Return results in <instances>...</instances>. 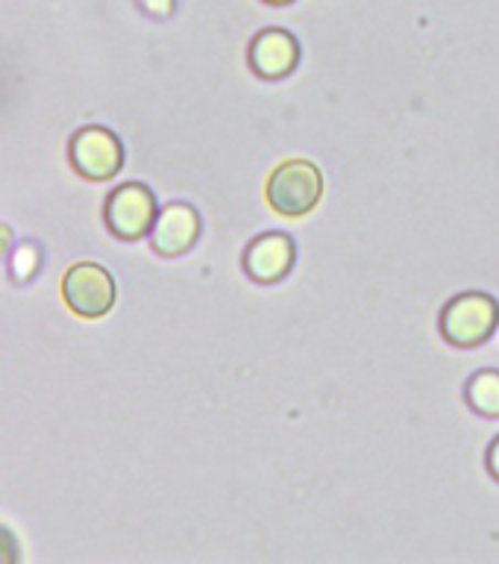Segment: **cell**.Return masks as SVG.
I'll return each instance as SVG.
<instances>
[{
    "label": "cell",
    "instance_id": "obj_9",
    "mask_svg": "<svg viewBox=\"0 0 499 564\" xmlns=\"http://www.w3.org/2000/svg\"><path fill=\"white\" fill-rule=\"evenodd\" d=\"M467 403L485 417H499V370H479L470 377Z\"/></svg>",
    "mask_w": 499,
    "mask_h": 564
},
{
    "label": "cell",
    "instance_id": "obj_13",
    "mask_svg": "<svg viewBox=\"0 0 499 564\" xmlns=\"http://www.w3.org/2000/svg\"><path fill=\"white\" fill-rule=\"evenodd\" d=\"M264 3H271V7H289L294 0H264Z\"/></svg>",
    "mask_w": 499,
    "mask_h": 564
},
{
    "label": "cell",
    "instance_id": "obj_12",
    "mask_svg": "<svg viewBox=\"0 0 499 564\" xmlns=\"http://www.w3.org/2000/svg\"><path fill=\"white\" fill-rule=\"evenodd\" d=\"M488 470H491V476L499 482V435L491 441V447H488Z\"/></svg>",
    "mask_w": 499,
    "mask_h": 564
},
{
    "label": "cell",
    "instance_id": "obj_11",
    "mask_svg": "<svg viewBox=\"0 0 499 564\" xmlns=\"http://www.w3.org/2000/svg\"><path fill=\"white\" fill-rule=\"evenodd\" d=\"M139 3H141V9H144V12L153 18H167L176 7V0H139Z\"/></svg>",
    "mask_w": 499,
    "mask_h": 564
},
{
    "label": "cell",
    "instance_id": "obj_10",
    "mask_svg": "<svg viewBox=\"0 0 499 564\" xmlns=\"http://www.w3.org/2000/svg\"><path fill=\"white\" fill-rule=\"evenodd\" d=\"M12 276L18 282L33 280V273L39 271V264H42V250L33 245V241H24V245L18 247L15 253H12Z\"/></svg>",
    "mask_w": 499,
    "mask_h": 564
},
{
    "label": "cell",
    "instance_id": "obj_4",
    "mask_svg": "<svg viewBox=\"0 0 499 564\" xmlns=\"http://www.w3.org/2000/svg\"><path fill=\"white\" fill-rule=\"evenodd\" d=\"M104 215L112 236L123 238V241H135V238L148 236L156 224V194L150 192L148 185L123 183L106 197Z\"/></svg>",
    "mask_w": 499,
    "mask_h": 564
},
{
    "label": "cell",
    "instance_id": "obj_1",
    "mask_svg": "<svg viewBox=\"0 0 499 564\" xmlns=\"http://www.w3.org/2000/svg\"><path fill=\"white\" fill-rule=\"evenodd\" d=\"M324 197V174L308 159H285L264 183V200L282 218H303Z\"/></svg>",
    "mask_w": 499,
    "mask_h": 564
},
{
    "label": "cell",
    "instance_id": "obj_8",
    "mask_svg": "<svg viewBox=\"0 0 499 564\" xmlns=\"http://www.w3.org/2000/svg\"><path fill=\"white\" fill-rule=\"evenodd\" d=\"M250 68L262 79H285L300 62V42L282 26H268L250 42Z\"/></svg>",
    "mask_w": 499,
    "mask_h": 564
},
{
    "label": "cell",
    "instance_id": "obj_7",
    "mask_svg": "<svg viewBox=\"0 0 499 564\" xmlns=\"http://www.w3.org/2000/svg\"><path fill=\"white\" fill-rule=\"evenodd\" d=\"M197 238H200V215L188 203H167L150 229V245L165 259L188 253Z\"/></svg>",
    "mask_w": 499,
    "mask_h": 564
},
{
    "label": "cell",
    "instance_id": "obj_5",
    "mask_svg": "<svg viewBox=\"0 0 499 564\" xmlns=\"http://www.w3.org/2000/svg\"><path fill=\"white\" fill-rule=\"evenodd\" d=\"M68 156L79 176L104 183V180H112L121 171L123 144L106 127H83V130L70 135Z\"/></svg>",
    "mask_w": 499,
    "mask_h": 564
},
{
    "label": "cell",
    "instance_id": "obj_2",
    "mask_svg": "<svg viewBox=\"0 0 499 564\" xmlns=\"http://www.w3.org/2000/svg\"><path fill=\"white\" fill-rule=\"evenodd\" d=\"M499 324V303L485 291L458 294L441 312V333L456 347H479Z\"/></svg>",
    "mask_w": 499,
    "mask_h": 564
},
{
    "label": "cell",
    "instance_id": "obj_6",
    "mask_svg": "<svg viewBox=\"0 0 499 564\" xmlns=\"http://www.w3.org/2000/svg\"><path fill=\"white\" fill-rule=\"evenodd\" d=\"M294 256L297 247L285 232H264V236L253 238L245 250V271L247 276L259 285H273L282 276H289L294 268Z\"/></svg>",
    "mask_w": 499,
    "mask_h": 564
},
{
    "label": "cell",
    "instance_id": "obj_3",
    "mask_svg": "<svg viewBox=\"0 0 499 564\" xmlns=\"http://www.w3.org/2000/svg\"><path fill=\"white\" fill-rule=\"evenodd\" d=\"M62 300L68 303L74 315L95 317L109 315L118 300V285L115 276L97 262H77L62 276Z\"/></svg>",
    "mask_w": 499,
    "mask_h": 564
}]
</instances>
